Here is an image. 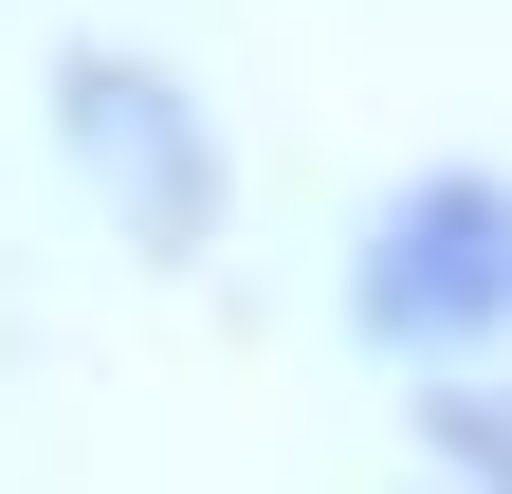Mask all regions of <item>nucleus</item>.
I'll return each instance as SVG.
<instances>
[{
	"instance_id": "obj_1",
	"label": "nucleus",
	"mask_w": 512,
	"mask_h": 494,
	"mask_svg": "<svg viewBox=\"0 0 512 494\" xmlns=\"http://www.w3.org/2000/svg\"><path fill=\"white\" fill-rule=\"evenodd\" d=\"M348 330L403 366H476L512 330V183L494 165H421L348 220Z\"/></svg>"
},
{
	"instance_id": "obj_2",
	"label": "nucleus",
	"mask_w": 512,
	"mask_h": 494,
	"mask_svg": "<svg viewBox=\"0 0 512 494\" xmlns=\"http://www.w3.org/2000/svg\"><path fill=\"white\" fill-rule=\"evenodd\" d=\"M55 147H74V183L128 220V257H202L220 202H238V165H220V129H202V92H183L165 55H110V37L55 55Z\"/></svg>"
},
{
	"instance_id": "obj_3",
	"label": "nucleus",
	"mask_w": 512,
	"mask_h": 494,
	"mask_svg": "<svg viewBox=\"0 0 512 494\" xmlns=\"http://www.w3.org/2000/svg\"><path fill=\"white\" fill-rule=\"evenodd\" d=\"M421 440H439V476H458V494H512V366L476 348V366H421Z\"/></svg>"
}]
</instances>
